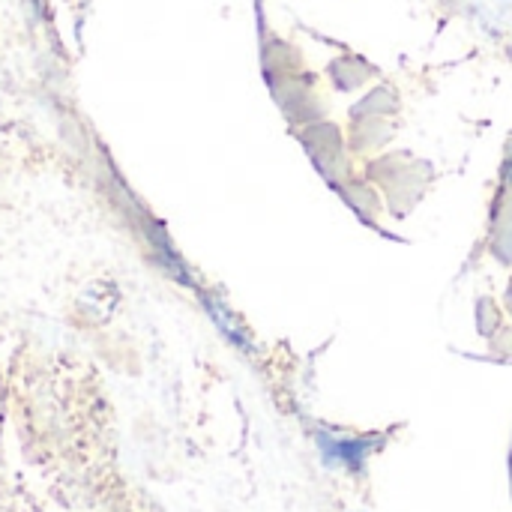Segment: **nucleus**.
Listing matches in <instances>:
<instances>
[{
  "mask_svg": "<svg viewBox=\"0 0 512 512\" xmlns=\"http://www.w3.org/2000/svg\"><path fill=\"white\" fill-rule=\"evenodd\" d=\"M507 180H512V144H510V159H507Z\"/></svg>",
  "mask_w": 512,
  "mask_h": 512,
  "instance_id": "f257e3e1",
  "label": "nucleus"
}]
</instances>
